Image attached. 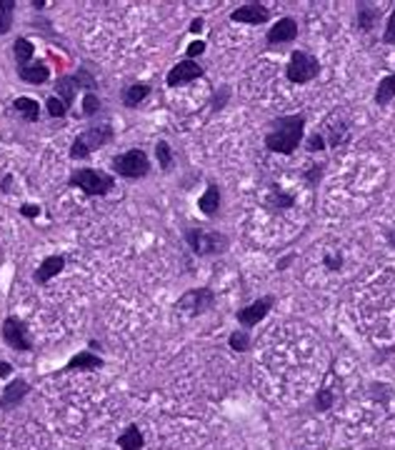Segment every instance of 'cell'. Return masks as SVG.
Here are the masks:
<instances>
[{
	"mask_svg": "<svg viewBox=\"0 0 395 450\" xmlns=\"http://www.w3.org/2000/svg\"><path fill=\"white\" fill-rule=\"evenodd\" d=\"M395 95V73L393 76H385L378 85V93H375V103L378 105H388L390 98Z\"/></svg>",
	"mask_w": 395,
	"mask_h": 450,
	"instance_id": "7402d4cb",
	"label": "cell"
},
{
	"mask_svg": "<svg viewBox=\"0 0 395 450\" xmlns=\"http://www.w3.org/2000/svg\"><path fill=\"white\" fill-rule=\"evenodd\" d=\"M271 308H273V298L256 300L253 305H248V308H243V311H238V323H240L243 328L258 326V320H263Z\"/></svg>",
	"mask_w": 395,
	"mask_h": 450,
	"instance_id": "30bf717a",
	"label": "cell"
},
{
	"mask_svg": "<svg viewBox=\"0 0 395 450\" xmlns=\"http://www.w3.org/2000/svg\"><path fill=\"white\" fill-rule=\"evenodd\" d=\"M383 41L395 43V8H393V13H390V18H388V25H385V35H383Z\"/></svg>",
	"mask_w": 395,
	"mask_h": 450,
	"instance_id": "4dcf8cb0",
	"label": "cell"
},
{
	"mask_svg": "<svg viewBox=\"0 0 395 450\" xmlns=\"http://www.w3.org/2000/svg\"><path fill=\"white\" fill-rule=\"evenodd\" d=\"M268 208H273V210H283V208H291L293 203H295V198L293 195H285L283 190H278V188H273L271 190V195H268Z\"/></svg>",
	"mask_w": 395,
	"mask_h": 450,
	"instance_id": "cb8c5ba5",
	"label": "cell"
},
{
	"mask_svg": "<svg viewBox=\"0 0 395 450\" xmlns=\"http://www.w3.org/2000/svg\"><path fill=\"white\" fill-rule=\"evenodd\" d=\"M330 405H333V395H330V390H320L318 398H315V408L328 410Z\"/></svg>",
	"mask_w": 395,
	"mask_h": 450,
	"instance_id": "f546056e",
	"label": "cell"
},
{
	"mask_svg": "<svg viewBox=\"0 0 395 450\" xmlns=\"http://www.w3.org/2000/svg\"><path fill=\"white\" fill-rule=\"evenodd\" d=\"M100 365H103V358H100V355H93V353H88V350H83V353L73 355L63 370H95V368H100Z\"/></svg>",
	"mask_w": 395,
	"mask_h": 450,
	"instance_id": "2e32d148",
	"label": "cell"
},
{
	"mask_svg": "<svg viewBox=\"0 0 395 450\" xmlns=\"http://www.w3.org/2000/svg\"><path fill=\"white\" fill-rule=\"evenodd\" d=\"M21 213L25 215V218H35V215L41 213V208H38V205H23Z\"/></svg>",
	"mask_w": 395,
	"mask_h": 450,
	"instance_id": "836d02e7",
	"label": "cell"
},
{
	"mask_svg": "<svg viewBox=\"0 0 395 450\" xmlns=\"http://www.w3.org/2000/svg\"><path fill=\"white\" fill-rule=\"evenodd\" d=\"M111 140H113V131L108 125H103V128H88V131H83L76 138V143L70 148V158H76V160L88 158L95 148L105 146V143H111Z\"/></svg>",
	"mask_w": 395,
	"mask_h": 450,
	"instance_id": "3957f363",
	"label": "cell"
},
{
	"mask_svg": "<svg viewBox=\"0 0 395 450\" xmlns=\"http://www.w3.org/2000/svg\"><path fill=\"white\" fill-rule=\"evenodd\" d=\"M285 70H288V80L291 83H308V80H313V78L318 76L320 65L315 56L305 53V50H295Z\"/></svg>",
	"mask_w": 395,
	"mask_h": 450,
	"instance_id": "5b68a950",
	"label": "cell"
},
{
	"mask_svg": "<svg viewBox=\"0 0 395 450\" xmlns=\"http://www.w3.org/2000/svg\"><path fill=\"white\" fill-rule=\"evenodd\" d=\"M70 188H80L88 195H105L108 190H113L115 180L111 175L100 173V170H93V168H83V170H76V173L68 178Z\"/></svg>",
	"mask_w": 395,
	"mask_h": 450,
	"instance_id": "7a4b0ae2",
	"label": "cell"
},
{
	"mask_svg": "<svg viewBox=\"0 0 395 450\" xmlns=\"http://www.w3.org/2000/svg\"><path fill=\"white\" fill-rule=\"evenodd\" d=\"M13 111L18 113L23 120H28V123H38V120H41V105H38V100H33V98H15Z\"/></svg>",
	"mask_w": 395,
	"mask_h": 450,
	"instance_id": "9a60e30c",
	"label": "cell"
},
{
	"mask_svg": "<svg viewBox=\"0 0 395 450\" xmlns=\"http://www.w3.org/2000/svg\"><path fill=\"white\" fill-rule=\"evenodd\" d=\"M65 268V258L63 256H48L45 260L41 263V268L35 270V283L38 285H45L50 280V278H56L60 270Z\"/></svg>",
	"mask_w": 395,
	"mask_h": 450,
	"instance_id": "5bb4252c",
	"label": "cell"
},
{
	"mask_svg": "<svg viewBox=\"0 0 395 450\" xmlns=\"http://www.w3.org/2000/svg\"><path fill=\"white\" fill-rule=\"evenodd\" d=\"M326 263L330 265V268H340V258H328Z\"/></svg>",
	"mask_w": 395,
	"mask_h": 450,
	"instance_id": "74e56055",
	"label": "cell"
},
{
	"mask_svg": "<svg viewBox=\"0 0 395 450\" xmlns=\"http://www.w3.org/2000/svg\"><path fill=\"white\" fill-rule=\"evenodd\" d=\"M13 0H0V35H5L13 28Z\"/></svg>",
	"mask_w": 395,
	"mask_h": 450,
	"instance_id": "603a6c76",
	"label": "cell"
},
{
	"mask_svg": "<svg viewBox=\"0 0 395 450\" xmlns=\"http://www.w3.org/2000/svg\"><path fill=\"white\" fill-rule=\"evenodd\" d=\"M100 111V100H98L95 93H85L83 98V115H95Z\"/></svg>",
	"mask_w": 395,
	"mask_h": 450,
	"instance_id": "f1b7e54d",
	"label": "cell"
},
{
	"mask_svg": "<svg viewBox=\"0 0 395 450\" xmlns=\"http://www.w3.org/2000/svg\"><path fill=\"white\" fill-rule=\"evenodd\" d=\"M375 10H368L365 3H361V10H358V25H361L363 30H370L373 28V21H375Z\"/></svg>",
	"mask_w": 395,
	"mask_h": 450,
	"instance_id": "4316f807",
	"label": "cell"
},
{
	"mask_svg": "<svg viewBox=\"0 0 395 450\" xmlns=\"http://www.w3.org/2000/svg\"><path fill=\"white\" fill-rule=\"evenodd\" d=\"M155 155H158V163L163 170H170V168H173V153H170V146H168L166 140H160L158 146H155Z\"/></svg>",
	"mask_w": 395,
	"mask_h": 450,
	"instance_id": "d4e9b609",
	"label": "cell"
},
{
	"mask_svg": "<svg viewBox=\"0 0 395 450\" xmlns=\"http://www.w3.org/2000/svg\"><path fill=\"white\" fill-rule=\"evenodd\" d=\"M230 18H233L236 23H250V25H258V23H265L268 18H271V10H268L265 5H260V3H248V5L233 10Z\"/></svg>",
	"mask_w": 395,
	"mask_h": 450,
	"instance_id": "8fae6325",
	"label": "cell"
},
{
	"mask_svg": "<svg viewBox=\"0 0 395 450\" xmlns=\"http://www.w3.org/2000/svg\"><path fill=\"white\" fill-rule=\"evenodd\" d=\"M113 168L115 173L123 175V178H146L148 170H150V163H148V155L138 148L123 153L118 158H113Z\"/></svg>",
	"mask_w": 395,
	"mask_h": 450,
	"instance_id": "277c9868",
	"label": "cell"
},
{
	"mask_svg": "<svg viewBox=\"0 0 395 450\" xmlns=\"http://www.w3.org/2000/svg\"><path fill=\"white\" fill-rule=\"evenodd\" d=\"M18 76H21L25 83L41 85V83H45V80H48L50 70L45 68L43 63H38V65H25V68H21V70H18Z\"/></svg>",
	"mask_w": 395,
	"mask_h": 450,
	"instance_id": "ac0fdd59",
	"label": "cell"
},
{
	"mask_svg": "<svg viewBox=\"0 0 395 450\" xmlns=\"http://www.w3.org/2000/svg\"><path fill=\"white\" fill-rule=\"evenodd\" d=\"M303 128L305 120L303 115H288V118H278L273 123V131L265 135V146L273 153H283L291 155L303 140Z\"/></svg>",
	"mask_w": 395,
	"mask_h": 450,
	"instance_id": "6da1fadb",
	"label": "cell"
},
{
	"mask_svg": "<svg viewBox=\"0 0 395 450\" xmlns=\"http://www.w3.org/2000/svg\"><path fill=\"white\" fill-rule=\"evenodd\" d=\"M323 148H326V140H323V135H318V133H315V135H311V138H308V150H311V153H318V150H323Z\"/></svg>",
	"mask_w": 395,
	"mask_h": 450,
	"instance_id": "1f68e13d",
	"label": "cell"
},
{
	"mask_svg": "<svg viewBox=\"0 0 395 450\" xmlns=\"http://www.w3.org/2000/svg\"><path fill=\"white\" fill-rule=\"evenodd\" d=\"M118 445L123 450H140L143 448V433L138 430V425H128L125 433L118 436Z\"/></svg>",
	"mask_w": 395,
	"mask_h": 450,
	"instance_id": "ffe728a7",
	"label": "cell"
},
{
	"mask_svg": "<svg viewBox=\"0 0 395 450\" xmlns=\"http://www.w3.org/2000/svg\"><path fill=\"white\" fill-rule=\"evenodd\" d=\"M148 93H150V88H148L146 83L128 85V88L123 90V105L125 108H138V105L148 98Z\"/></svg>",
	"mask_w": 395,
	"mask_h": 450,
	"instance_id": "e0dca14e",
	"label": "cell"
},
{
	"mask_svg": "<svg viewBox=\"0 0 395 450\" xmlns=\"http://www.w3.org/2000/svg\"><path fill=\"white\" fill-rule=\"evenodd\" d=\"M28 390H30V385L25 381H21V378H18V381H13L5 390H3V395H0V408H3V410H13L15 405H18V403H21L23 398L28 395Z\"/></svg>",
	"mask_w": 395,
	"mask_h": 450,
	"instance_id": "4fadbf2b",
	"label": "cell"
},
{
	"mask_svg": "<svg viewBox=\"0 0 395 450\" xmlns=\"http://www.w3.org/2000/svg\"><path fill=\"white\" fill-rule=\"evenodd\" d=\"M201 28H203V21L201 18H195V21L190 23V33H201Z\"/></svg>",
	"mask_w": 395,
	"mask_h": 450,
	"instance_id": "8d00e7d4",
	"label": "cell"
},
{
	"mask_svg": "<svg viewBox=\"0 0 395 450\" xmlns=\"http://www.w3.org/2000/svg\"><path fill=\"white\" fill-rule=\"evenodd\" d=\"M13 50H15V60H18V70L30 65V60H33V56H35V48L28 38H18V41L13 43Z\"/></svg>",
	"mask_w": 395,
	"mask_h": 450,
	"instance_id": "d6986e66",
	"label": "cell"
},
{
	"mask_svg": "<svg viewBox=\"0 0 395 450\" xmlns=\"http://www.w3.org/2000/svg\"><path fill=\"white\" fill-rule=\"evenodd\" d=\"M295 35H298V23L293 21V18H283V21H278L275 25L268 30V43H271V45L291 43V41H295Z\"/></svg>",
	"mask_w": 395,
	"mask_h": 450,
	"instance_id": "7c38bea8",
	"label": "cell"
},
{
	"mask_svg": "<svg viewBox=\"0 0 395 450\" xmlns=\"http://www.w3.org/2000/svg\"><path fill=\"white\" fill-rule=\"evenodd\" d=\"M3 340H5L13 350H21V353H25V350L33 348V343H30V338H28V330H25V323L18 320L15 315L5 318V323H3Z\"/></svg>",
	"mask_w": 395,
	"mask_h": 450,
	"instance_id": "52a82bcc",
	"label": "cell"
},
{
	"mask_svg": "<svg viewBox=\"0 0 395 450\" xmlns=\"http://www.w3.org/2000/svg\"><path fill=\"white\" fill-rule=\"evenodd\" d=\"M228 343H230L233 350H238V353H245V350L250 348V338H248V333H245V330H236L233 335H230Z\"/></svg>",
	"mask_w": 395,
	"mask_h": 450,
	"instance_id": "484cf974",
	"label": "cell"
},
{
	"mask_svg": "<svg viewBox=\"0 0 395 450\" xmlns=\"http://www.w3.org/2000/svg\"><path fill=\"white\" fill-rule=\"evenodd\" d=\"M198 205H201V210L205 215H215V213H218V208H221V188L210 185L208 190H205V195H203L201 201H198Z\"/></svg>",
	"mask_w": 395,
	"mask_h": 450,
	"instance_id": "44dd1931",
	"label": "cell"
},
{
	"mask_svg": "<svg viewBox=\"0 0 395 450\" xmlns=\"http://www.w3.org/2000/svg\"><path fill=\"white\" fill-rule=\"evenodd\" d=\"M45 108H48V113L53 115V118H63L65 113H68V108H65V103H63L60 98L58 95H53V98H48V103H45Z\"/></svg>",
	"mask_w": 395,
	"mask_h": 450,
	"instance_id": "83f0119b",
	"label": "cell"
},
{
	"mask_svg": "<svg viewBox=\"0 0 395 450\" xmlns=\"http://www.w3.org/2000/svg\"><path fill=\"white\" fill-rule=\"evenodd\" d=\"M185 240L198 256L223 253V250L228 248V238L225 236H218V233H203V230H185Z\"/></svg>",
	"mask_w": 395,
	"mask_h": 450,
	"instance_id": "8992f818",
	"label": "cell"
},
{
	"mask_svg": "<svg viewBox=\"0 0 395 450\" xmlns=\"http://www.w3.org/2000/svg\"><path fill=\"white\" fill-rule=\"evenodd\" d=\"M320 170H323V168H311V173H308V183H311V185H315L320 180Z\"/></svg>",
	"mask_w": 395,
	"mask_h": 450,
	"instance_id": "e575fe53",
	"label": "cell"
},
{
	"mask_svg": "<svg viewBox=\"0 0 395 450\" xmlns=\"http://www.w3.org/2000/svg\"><path fill=\"white\" fill-rule=\"evenodd\" d=\"M203 76V68L198 65V63H193V60H183V63H178L170 73H168V85L170 88H175V85H185V83H190V80H195V78H201Z\"/></svg>",
	"mask_w": 395,
	"mask_h": 450,
	"instance_id": "9c48e42d",
	"label": "cell"
},
{
	"mask_svg": "<svg viewBox=\"0 0 395 450\" xmlns=\"http://www.w3.org/2000/svg\"><path fill=\"white\" fill-rule=\"evenodd\" d=\"M213 303H215L213 291L201 288V291H188L185 295L178 300L175 308H181V311H188V313H203V311H208Z\"/></svg>",
	"mask_w": 395,
	"mask_h": 450,
	"instance_id": "ba28073f",
	"label": "cell"
},
{
	"mask_svg": "<svg viewBox=\"0 0 395 450\" xmlns=\"http://www.w3.org/2000/svg\"><path fill=\"white\" fill-rule=\"evenodd\" d=\"M203 50H205V43L203 41H198V43H190V45H188V58H195V56H201Z\"/></svg>",
	"mask_w": 395,
	"mask_h": 450,
	"instance_id": "d6a6232c",
	"label": "cell"
},
{
	"mask_svg": "<svg viewBox=\"0 0 395 450\" xmlns=\"http://www.w3.org/2000/svg\"><path fill=\"white\" fill-rule=\"evenodd\" d=\"M10 370H13V368H10V363H5V360H3V363H0V378H8V375H10Z\"/></svg>",
	"mask_w": 395,
	"mask_h": 450,
	"instance_id": "d590c367",
	"label": "cell"
}]
</instances>
